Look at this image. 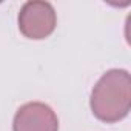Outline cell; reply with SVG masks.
<instances>
[{"instance_id":"cell-1","label":"cell","mask_w":131,"mask_h":131,"mask_svg":"<svg viewBox=\"0 0 131 131\" xmlns=\"http://www.w3.org/2000/svg\"><path fill=\"white\" fill-rule=\"evenodd\" d=\"M90 106L93 114L106 123H114L128 116L131 108V77L125 70L106 71L91 91Z\"/></svg>"},{"instance_id":"cell-2","label":"cell","mask_w":131,"mask_h":131,"mask_svg":"<svg viewBox=\"0 0 131 131\" xmlns=\"http://www.w3.org/2000/svg\"><path fill=\"white\" fill-rule=\"evenodd\" d=\"M20 32L32 40H42L51 36L57 25V16L51 3L34 0L26 2L19 13Z\"/></svg>"},{"instance_id":"cell-3","label":"cell","mask_w":131,"mask_h":131,"mask_svg":"<svg viewBox=\"0 0 131 131\" xmlns=\"http://www.w3.org/2000/svg\"><path fill=\"white\" fill-rule=\"evenodd\" d=\"M13 131H59V119L46 103L29 102L17 110Z\"/></svg>"}]
</instances>
